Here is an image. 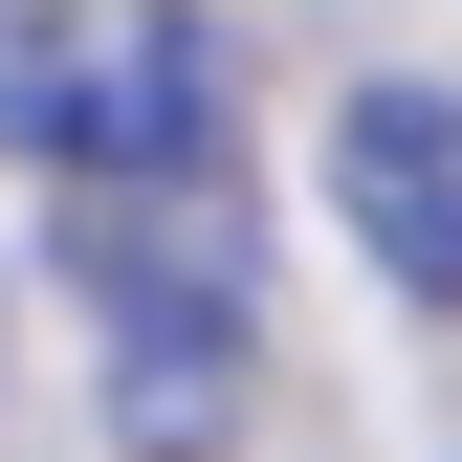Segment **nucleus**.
<instances>
[{
  "mask_svg": "<svg viewBox=\"0 0 462 462\" xmlns=\"http://www.w3.org/2000/svg\"><path fill=\"white\" fill-rule=\"evenodd\" d=\"M67 199V309L110 374V440L133 462H220L243 419V330H264V220L220 154H154V177H44Z\"/></svg>",
  "mask_w": 462,
  "mask_h": 462,
  "instance_id": "nucleus-1",
  "label": "nucleus"
},
{
  "mask_svg": "<svg viewBox=\"0 0 462 462\" xmlns=\"http://www.w3.org/2000/svg\"><path fill=\"white\" fill-rule=\"evenodd\" d=\"M0 154L23 177L220 154V23L199 0H0Z\"/></svg>",
  "mask_w": 462,
  "mask_h": 462,
  "instance_id": "nucleus-2",
  "label": "nucleus"
},
{
  "mask_svg": "<svg viewBox=\"0 0 462 462\" xmlns=\"http://www.w3.org/2000/svg\"><path fill=\"white\" fill-rule=\"evenodd\" d=\"M330 220L374 243L396 309H462V88H353L330 110Z\"/></svg>",
  "mask_w": 462,
  "mask_h": 462,
  "instance_id": "nucleus-3",
  "label": "nucleus"
}]
</instances>
